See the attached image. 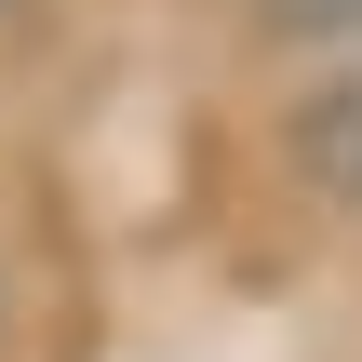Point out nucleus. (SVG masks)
Masks as SVG:
<instances>
[{"label":"nucleus","mask_w":362,"mask_h":362,"mask_svg":"<svg viewBox=\"0 0 362 362\" xmlns=\"http://www.w3.org/2000/svg\"><path fill=\"white\" fill-rule=\"evenodd\" d=\"M296 161H309V188H322V202H362V54L296 107Z\"/></svg>","instance_id":"obj_1"}]
</instances>
